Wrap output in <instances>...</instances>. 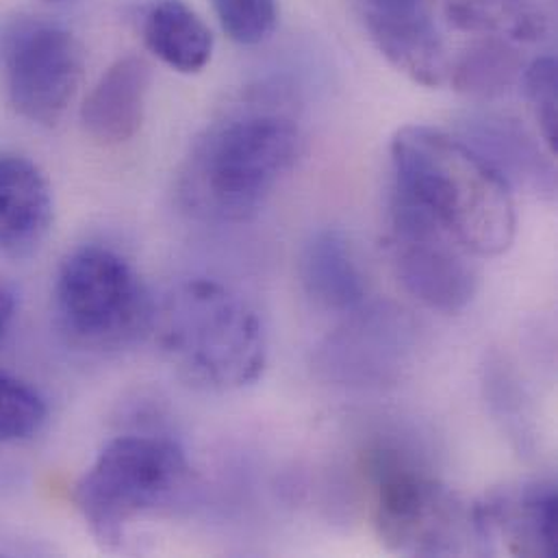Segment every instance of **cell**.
<instances>
[{
	"label": "cell",
	"mask_w": 558,
	"mask_h": 558,
	"mask_svg": "<svg viewBox=\"0 0 558 558\" xmlns=\"http://www.w3.org/2000/svg\"><path fill=\"white\" fill-rule=\"evenodd\" d=\"M391 168L393 187L476 257H498L513 246V190L461 137L433 126H404L391 140Z\"/></svg>",
	"instance_id": "obj_1"
},
{
	"label": "cell",
	"mask_w": 558,
	"mask_h": 558,
	"mask_svg": "<svg viewBox=\"0 0 558 558\" xmlns=\"http://www.w3.org/2000/svg\"><path fill=\"white\" fill-rule=\"evenodd\" d=\"M298 124L279 111H246L209 126L179 177V198L198 220L242 225L270 201L300 157Z\"/></svg>",
	"instance_id": "obj_2"
},
{
	"label": "cell",
	"mask_w": 558,
	"mask_h": 558,
	"mask_svg": "<svg viewBox=\"0 0 558 558\" xmlns=\"http://www.w3.org/2000/svg\"><path fill=\"white\" fill-rule=\"evenodd\" d=\"M166 361L205 391H238L257 383L268 363V335L257 308L211 279L177 284L155 306L153 328Z\"/></svg>",
	"instance_id": "obj_3"
},
{
	"label": "cell",
	"mask_w": 558,
	"mask_h": 558,
	"mask_svg": "<svg viewBox=\"0 0 558 558\" xmlns=\"http://www.w3.org/2000/svg\"><path fill=\"white\" fill-rule=\"evenodd\" d=\"M372 524L389 553L407 557L485 555L476 505L396 452L372 463Z\"/></svg>",
	"instance_id": "obj_4"
},
{
	"label": "cell",
	"mask_w": 558,
	"mask_h": 558,
	"mask_svg": "<svg viewBox=\"0 0 558 558\" xmlns=\"http://www.w3.org/2000/svg\"><path fill=\"white\" fill-rule=\"evenodd\" d=\"M190 476L179 444L155 435L109 441L74 487V507L92 537L116 550L126 529L174 498Z\"/></svg>",
	"instance_id": "obj_5"
},
{
	"label": "cell",
	"mask_w": 558,
	"mask_h": 558,
	"mask_svg": "<svg viewBox=\"0 0 558 558\" xmlns=\"http://www.w3.org/2000/svg\"><path fill=\"white\" fill-rule=\"evenodd\" d=\"M54 313L65 337L87 350H118L153 328L155 302L116 251L83 246L59 268Z\"/></svg>",
	"instance_id": "obj_6"
},
{
	"label": "cell",
	"mask_w": 558,
	"mask_h": 558,
	"mask_svg": "<svg viewBox=\"0 0 558 558\" xmlns=\"http://www.w3.org/2000/svg\"><path fill=\"white\" fill-rule=\"evenodd\" d=\"M0 68L13 109L33 124L54 126L78 92L85 50L65 26L15 15L0 24Z\"/></svg>",
	"instance_id": "obj_7"
},
{
	"label": "cell",
	"mask_w": 558,
	"mask_h": 558,
	"mask_svg": "<svg viewBox=\"0 0 558 558\" xmlns=\"http://www.w3.org/2000/svg\"><path fill=\"white\" fill-rule=\"evenodd\" d=\"M389 257L402 287L428 308L459 313L478 291V257L396 187L389 205Z\"/></svg>",
	"instance_id": "obj_8"
},
{
	"label": "cell",
	"mask_w": 558,
	"mask_h": 558,
	"mask_svg": "<svg viewBox=\"0 0 558 558\" xmlns=\"http://www.w3.org/2000/svg\"><path fill=\"white\" fill-rule=\"evenodd\" d=\"M481 529L492 553L500 542L513 557L558 555L557 485L548 481L505 485L476 505Z\"/></svg>",
	"instance_id": "obj_9"
},
{
	"label": "cell",
	"mask_w": 558,
	"mask_h": 558,
	"mask_svg": "<svg viewBox=\"0 0 558 558\" xmlns=\"http://www.w3.org/2000/svg\"><path fill=\"white\" fill-rule=\"evenodd\" d=\"M461 140L481 155L507 185L520 187L537 198L553 201L557 196V170L553 153L520 120L483 111L461 120Z\"/></svg>",
	"instance_id": "obj_10"
},
{
	"label": "cell",
	"mask_w": 558,
	"mask_h": 558,
	"mask_svg": "<svg viewBox=\"0 0 558 558\" xmlns=\"http://www.w3.org/2000/svg\"><path fill=\"white\" fill-rule=\"evenodd\" d=\"M54 220L52 192L44 172L20 155L0 157V253L13 259L33 255Z\"/></svg>",
	"instance_id": "obj_11"
},
{
	"label": "cell",
	"mask_w": 558,
	"mask_h": 558,
	"mask_svg": "<svg viewBox=\"0 0 558 558\" xmlns=\"http://www.w3.org/2000/svg\"><path fill=\"white\" fill-rule=\"evenodd\" d=\"M363 20L372 41L396 70L426 87H439L448 81L452 63L426 7L363 11Z\"/></svg>",
	"instance_id": "obj_12"
},
{
	"label": "cell",
	"mask_w": 558,
	"mask_h": 558,
	"mask_svg": "<svg viewBox=\"0 0 558 558\" xmlns=\"http://www.w3.org/2000/svg\"><path fill=\"white\" fill-rule=\"evenodd\" d=\"M150 78V65L137 54H126L109 65L81 107L85 133L102 146L133 140L144 120Z\"/></svg>",
	"instance_id": "obj_13"
},
{
	"label": "cell",
	"mask_w": 558,
	"mask_h": 558,
	"mask_svg": "<svg viewBox=\"0 0 558 558\" xmlns=\"http://www.w3.org/2000/svg\"><path fill=\"white\" fill-rule=\"evenodd\" d=\"M298 272L308 300L324 311H356L365 300L363 272L339 231L315 233L302 248Z\"/></svg>",
	"instance_id": "obj_14"
},
{
	"label": "cell",
	"mask_w": 558,
	"mask_h": 558,
	"mask_svg": "<svg viewBox=\"0 0 558 558\" xmlns=\"http://www.w3.org/2000/svg\"><path fill=\"white\" fill-rule=\"evenodd\" d=\"M140 28L146 48L177 72L196 74L211 61L214 35L183 0H153Z\"/></svg>",
	"instance_id": "obj_15"
},
{
	"label": "cell",
	"mask_w": 558,
	"mask_h": 558,
	"mask_svg": "<svg viewBox=\"0 0 558 558\" xmlns=\"http://www.w3.org/2000/svg\"><path fill=\"white\" fill-rule=\"evenodd\" d=\"M524 74L520 52L500 37H485L472 44L454 65L448 81L461 94L496 98L509 92Z\"/></svg>",
	"instance_id": "obj_16"
},
{
	"label": "cell",
	"mask_w": 558,
	"mask_h": 558,
	"mask_svg": "<svg viewBox=\"0 0 558 558\" xmlns=\"http://www.w3.org/2000/svg\"><path fill=\"white\" fill-rule=\"evenodd\" d=\"M46 417L44 398L24 380L0 372V446L35 437Z\"/></svg>",
	"instance_id": "obj_17"
},
{
	"label": "cell",
	"mask_w": 558,
	"mask_h": 558,
	"mask_svg": "<svg viewBox=\"0 0 558 558\" xmlns=\"http://www.w3.org/2000/svg\"><path fill=\"white\" fill-rule=\"evenodd\" d=\"M222 31L242 46L266 41L277 26V0H211Z\"/></svg>",
	"instance_id": "obj_18"
},
{
	"label": "cell",
	"mask_w": 558,
	"mask_h": 558,
	"mask_svg": "<svg viewBox=\"0 0 558 558\" xmlns=\"http://www.w3.org/2000/svg\"><path fill=\"white\" fill-rule=\"evenodd\" d=\"M522 83L539 135L548 150L557 155V59L550 54L535 59L529 68H524Z\"/></svg>",
	"instance_id": "obj_19"
},
{
	"label": "cell",
	"mask_w": 558,
	"mask_h": 558,
	"mask_svg": "<svg viewBox=\"0 0 558 558\" xmlns=\"http://www.w3.org/2000/svg\"><path fill=\"white\" fill-rule=\"evenodd\" d=\"M524 0H446L448 20L465 33L485 35L513 24Z\"/></svg>",
	"instance_id": "obj_20"
},
{
	"label": "cell",
	"mask_w": 558,
	"mask_h": 558,
	"mask_svg": "<svg viewBox=\"0 0 558 558\" xmlns=\"http://www.w3.org/2000/svg\"><path fill=\"white\" fill-rule=\"evenodd\" d=\"M363 11H404V9H424L426 0H359Z\"/></svg>",
	"instance_id": "obj_21"
},
{
	"label": "cell",
	"mask_w": 558,
	"mask_h": 558,
	"mask_svg": "<svg viewBox=\"0 0 558 558\" xmlns=\"http://www.w3.org/2000/svg\"><path fill=\"white\" fill-rule=\"evenodd\" d=\"M13 317H15V293L9 284L0 282V339L9 330Z\"/></svg>",
	"instance_id": "obj_22"
}]
</instances>
